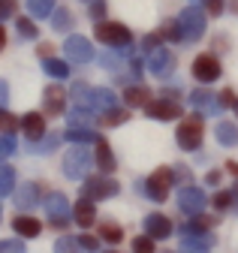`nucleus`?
I'll return each mask as SVG.
<instances>
[{"label":"nucleus","instance_id":"14","mask_svg":"<svg viewBox=\"0 0 238 253\" xmlns=\"http://www.w3.org/2000/svg\"><path fill=\"white\" fill-rule=\"evenodd\" d=\"M172 51L166 48H154V51H148V70H151L154 76H166L172 70Z\"/></svg>","mask_w":238,"mask_h":253},{"label":"nucleus","instance_id":"35","mask_svg":"<svg viewBox=\"0 0 238 253\" xmlns=\"http://www.w3.org/2000/svg\"><path fill=\"white\" fill-rule=\"evenodd\" d=\"M15 151H18V145H15V139H12V133L0 136V160H6V157H12Z\"/></svg>","mask_w":238,"mask_h":253},{"label":"nucleus","instance_id":"24","mask_svg":"<svg viewBox=\"0 0 238 253\" xmlns=\"http://www.w3.org/2000/svg\"><path fill=\"white\" fill-rule=\"evenodd\" d=\"M190 103L196 106V109H202V112H214L220 103H214V97H211V93H208V90H193L190 93Z\"/></svg>","mask_w":238,"mask_h":253},{"label":"nucleus","instance_id":"12","mask_svg":"<svg viewBox=\"0 0 238 253\" xmlns=\"http://www.w3.org/2000/svg\"><path fill=\"white\" fill-rule=\"evenodd\" d=\"M202 205H205L202 190H196V187H184L181 190V196H178V208H181L184 214H199Z\"/></svg>","mask_w":238,"mask_h":253},{"label":"nucleus","instance_id":"50","mask_svg":"<svg viewBox=\"0 0 238 253\" xmlns=\"http://www.w3.org/2000/svg\"><path fill=\"white\" fill-rule=\"evenodd\" d=\"M3 45H6V30L0 27V51H3Z\"/></svg>","mask_w":238,"mask_h":253},{"label":"nucleus","instance_id":"28","mask_svg":"<svg viewBox=\"0 0 238 253\" xmlns=\"http://www.w3.org/2000/svg\"><path fill=\"white\" fill-rule=\"evenodd\" d=\"M217 139L223 145H235L238 142V126L235 124H217Z\"/></svg>","mask_w":238,"mask_h":253},{"label":"nucleus","instance_id":"44","mask_svg":"<svg viewBox=\"0 0 238 253\" xmlns=\"http://www.w3.org/2000/svg\"><path fill=\"white\" fill-rule=\"evenodd\" d=\"M205 9L211 15H220L223 12V0H205Z\"/></svg>","mask_w":238,"mask_h":253},{"label":"nucleus","instance_id":"47","mask_svg":"<svg viewBox=\"0 0 238 253\" xmlns=\"http://www.w3.org/2000/svg\"><path fill=\"white\" fill-rule=\"evenodd\" d=\"M220 106H235V93L232 90H223L220 93Z\"/></svg>","mask_w":238,"mask_h":253},{"label":"nucleus","instance_id":"23","mask_svg":"<svg viewBox=\"0 0 238 253\" xmlns=\"http://www.w3.org/2000/svg\"><path fill=\"white\" fill-rule=\"evenodd\" d=\"M67 121H70L73 126H79V124H91V121H94V109L79 103L76 109H70V112H67Z\"/></svg>","mask_w":238,"mask_h":253},{"label":"nucleus","instance_id":"38","mask_svg":"<svg viewBox=\"0 0 238 253\" xmlns=\"http://www.w3.org/2000/svg\"><path fill=\"white\" fill-rule=\"evenodd\" d=\"M18 30H21V37H37V27L31 18H18Z\"/></svg>","mask_w":238,"mask_h":253},{"label":"nucleus","instance_id":"53","mask_svg":"<svg viewBox=\"0 0 238 253\" xmlns=\"http://www.w3.org/2000/svg\"><path fill=\"white\" fill-rule=\"evenodd\" d=\"M0 214H3V211H0Z\"/></svg>","mask_w":238,"mask_h":253},{"label":"nucleus","instance_id":"52","mask_svg":"<svg viewBox=\"0 0 238 253\" xmlns=\"http://www.w3.org/2000/svg\"><path fill=\"white\" fill-rule=\"evenodd\" d=\"M235 112H238V100H235Z\"/></svg>","mask_w":238,"mask_h":253},{"label":"nucleus","instance_id":"51","mask_svg":"<svg viewBox=\"0 0 238 253\" xmlns=\"http://www.w3.org/2000/svg\"><path fill=\"white\" fill-rule=\"evenodd\" d=\"M106 253H121V250H106Z\"/></svg>","mask_w":238,"mask_h":253},{"label":"nucleus","instance_id":"1","mask_svg":"<svg viewBox=\"0 0 238 253\" xmlns=\"http://www.w3.org/2000/svg\"><path fill=\"white\" fill-rule=\"evenodd\" d=\"M91 163H94L91 151L84 145H76V148H70L64 154V175L73 178V181H81V178H87V172H91Z\"/></svg>","mask_w":238,"mask_h":253},{"label":"nucleus","instance_id":"45","mask_svg":"<svg viewBox=\"0 0 238 253\" xmlns=\"http://www.w3.org/2000/svg\"><path fill=\"white\" fill-rule=\"evenodd\" d=\"M79 244H81V250H97V238L94 235H81Z\"/></svg>","mask_w":238,"mask_h":253},{"label":"nucleus","instance_id":"30","mask_svg":"<svg viewBox=\"0 0 238 253\" xmlns=\"http://www.w3.org/2000/svg\"><path fill=\"white\" fill-rule=\"evenodd\" d=\"M18 126H21V118H15L6 109H0V130H3V133H15Z\"/></svg>","mask_w":238,"mask_h":253},{"label":"nucleus","instance_id":"31","mask_svg":"<svg viewBox=\"0 0 238 253\" xmlns=\"http://www.w3.org/2000/svg\"><path fill=\"white\" fill-rule=\"evenodd\" d=\"M54 253H81V244H79V238H70V235H64V238H57V244H54Z\"/></svg>","mask_w":238,"mask_h":253},{"label":"nucleus","instance_id":"7","mask_svg":"<svg viewBox=\"0 0 238 253\" xmlns=\"http://www.w3.org/2000/svg\"><path fill=\"white\" fill-rule=\"evenodd\" d=\"M64 51H67V60H73V63H91L94 60V45L84 37H70L64 42Z\"/></svg>","mask_w":238,"mask_h":253},{"label":"nucleus","instance_id":"6","mask_svg":"<svg viewBox=\"0 0 238 253\" xmlns=\"http://www.w3.org/2000/svg\"><path fill=\"white\" fill-rule=\"evenodd\" d=\"M181 30H184V40H199L205 34V12L199 6H187L181 12Z\"/></svg>","mask_w":238,"mask_h":253},{"label":"nucleus","instance_id":"22","mask_svg":"<svg viewBox=\"0 0 238 253\" xmlns=\"http://www.w3.org/2000/svg\"><path fill=\"white\" fill-rule=\"evenodd\" d=\"M70 142H76V145H87V142H100L97 139V133L94 130H87V126H70V130L64 133Z\"/></svg>","mask_w":238,"mask_h":253},{"label":"nucleus","instance_id":"48","mask_svg":"<svg viewBox=\"0 0 238 253\" xmlns=\"http://www.w3.org/2000/svg\"><path fill=\"white\" fill-rule=\"evenodd\" d=\"M6 100H9V87H6V82H3V79H0V106H3Z\"/></svg>","mask_w":238,"mask_h":253},{"label":"nucleus","instance_id":"9","mask_svg":"<svg viewBox=\"0 0 238 253\" xmlns=\"http://www.w3.org/2000/svg\"><path fill=\"white\" fill-rule=\"evenodd\" d=\"M148 118H160V121H172L181 115V103L172 100V97H163V100H154V103H148L145 106Z\"/></svg>","mask_w":238,"mask_h":253},{"label":"nucleus","instance_id":"43","mask_svg":"<svg viewBox=\"0 0 238 253\" xmlns=\"http://www.w3.org/2000/svg\"><path fill=\"white\" fill-rule=\"evenodd\" d=\"M214 205H217L220 211L229 208V205H232V193H217V196H214Z\"/></svg>","mask_w":238,"mask_h":253},{"label":"nucleus","instance_id":"2","mask_svg":"<svg viewBox=\"0 0 238 253\" xmlns=\"http://www.w3.org/2000/svg\"><path fill=\"white\" fill-rule=\"evenodd\" d=\"M94 37H97L100 42H106V45H115V48H130V45H133L130 27L118 24V21H97Z\"/></svg>","mask_w":238,"mask_h":253},{"label":"nucleus","instance_id":"15","mask_svg":"<svg viewBox=\"0 0 238 253\" xmlns=\"http://www.w3.org/2000/svg\"><path fill=\"white\" fill-rule=\"evenodd\" d=\"M145 232L151 235L154 241H163V238L172 235V223L163 214H151V217H145Z\"/></svg>","mask_w":238,"mask_h":253},{"label":"nucleus","instance_id":"19","mask_svg":"<svg viewBox=\"0 0 238 253\" xmlns=\"http://www.w3.org/2000/svg\"><path fill=\"white\" fill-rule=\"evenodd\" d=\"M97 166H100V172H106V175L115 172V166H118V163H115V154H112V148H109L106 139L97 142Z\"/></svg>","mask_w":238,"mask_h":253},{"label":"nucleus","instance_id":"33","mask_svg":"<svg viewBox=\"0 0 238 253\" xmlns=\"http://www.w3.org/2000/svg\"><path fill=\"white\" fill-rule=\"evenodd\" d=\"M57 142H61V136H42L40 142H31V145H34L31 151H37V154H48L51 148H57Z\"/></svg>","mask_w":238,"mask_h":253},{"label":"nucleus","instance_id":"34","mask_svg":"<svg viewBox=\"0 0 238 253\" xmlns=\"http://www.w3.org/2000/svg\"><path fill=\"white\" fill-rule=\"evenodd\" d=\"M133 253H154V238L151 235H139V238H133Z\"/></svg>","mask_w":238,"mask_h":253},{"label":"nucleus","instance_id":"40","mask_svg":"<svg viewBox=\"0 0 238 253\" xmlns=\"http://www.w3.org/2000/svg\"><path fill=\"white\" fill-rule=\"evenodd\" d=\"M100 63H103L106 70H115V73H118V67H121V57H118V54H103Z\"/></svg>","mask_w":238,"mask_h":253},{"label":"nucleus","instance_id":"29","mask_svg":"<svg viewBox=\"0 0 238 253\" xmlns=\"http://www.w3.org/2000/svg\"><path fill=\"white\" fill-rule=\"evenodd\" d=\"M27 9L34 18H48L51 15V0H27Z\"/></svg>","mask_w":238,"mask_h":253},{"label":"nucleus","instance_id":"10","mask_svg":"<svg viewBox=\"0 0 238 253\" xmlns=\"http://www.w3.org/2000/svg\"><path fill=\"white\" fill-rule=\"evenodd\" d=\"M42 100H45V115H64L67 112V93H64V87L48 84L42 90Z\"/></svg>","mask_w":238,"mask_h":253},{"label":"nucleus","instance_id":"20","mask_svg":"<svg viewBox=\"0 0 238 253\" xmlns=\"http://www.w3.org/2000/svg\"><path fill=\"white\" fill-rule=\"evenodd\" d=\"M42 70H45L51 79L61 82V79L70 76V63H67V60H57V57H45V60H42Z\"/></svg>","mask_w":238,"mask_h":253},{"label":"nucleus","instance_id":"21","mask_svg":"<svg viewBox=\"0 0 238 253\" xmlns=\"http://www.w3.org/2000/svg\"><path fill=\"white\" fill-rule=\"evenodd\" d=\"M124 100H127L130 106H148V100H151V90H148L145 84H133V87H127Z\"/></svg>","mask_w":238,"mask_h":253},{"label":"nucleus","instance_id":"41","mask_svg":"<svg viewBox=\"0 0 238 253\" xmlns=\"http://www.w3.org/2000/svg\"><path fill=\"white\" fill-rule=\"evenodd\" d=\"M15 15V0H0V18Z\"/></svg>","mask_w":238,"mask_h":253},{"label":"nucleus","instance_id":"17","mask_svg":"<svg viewBox=\"0 0 238 253\" xmlns=\"http://www.w3.org/2000/svg\"><path fill=\"white\" fill-rule=\"evenodd\" d=\"M37 202H40V187H37L34 181H27V184H21V187L15 190V205H18V208L27 211V208H34Z\"/></svg>","mask_w":238,"mask_h":253},{"label":"nucleus","instance_id":"26","mask_svg":"<svg viewBox=\"0 0 238 253\" xmlns=\"http://www.w3.org/2000/svg\"><path fill=\"white\" fill-rule=\"evenodd\" d=\"M12 190H15V169L0 166V196H9Z\"/></svg>","mask_w":238,"mask_h":253},{"label":"nucleus","instance_id":"42","mask_svg":"<svg viewBox=\"0 0 238 253\" xmlns=\"http://www.w3.org/2000/svg\"><path fill=\"white\" fill-rule=\"evenodd\" d=\"M103 15H106V3L94 0V6H91V18H94V21H103Z\"/></svg>","mask_w":238,"mask_h":253},{"label":"nucleus","instance_id":"16","mask_svg":"<svg viewBox=\"0 0 238 253\" xmlns=\"http://www.w3.org/2000/svg\"><path fill=\"white\" fill-rule=\"evenodd\" d=\"M12 229H15V235H18V238H37V235L42 232V223H40L37 217L18 214V217L12 220Z\"/></svg>","mask_w":238,"mask_h":253},{"label":"nucleus","instance_id":"5","mask_svg":"<svg viewBox=\"0 0 238 253\" xmlns=\"http://www.w3.org/2000/svg\"><path fill=\"white\" fill-rule=\"evenodd\" d=\"M172 172L169 169H157L151 178L145 181V190H148V199H154V202H163L169 196V190H172Z\"/></svg>","mask_w":238,"mask_h":253},{"label":"nucleus","instance_id":"49","mask_svg":"<svg viewBox=\"0 0 238 253\" xmlns=\"http://www.w3.org/2000/svg\"><path fill=\"white\" fill-rule=\"evenodd\" d=\"M184 253H205V250L196 247V241H184Z\"/></svg>","mask_w":238,"mask_h":253},{"label":"nucleus","instance_id":"13","mask_svg":"<svg viewBox=\"0 0 238 253\" xmlns=\"http://www.w3.org/2000/svg\"><path fill=\"white\" fill-rule=\"evenodd\" d=\"M73 217H76V223H79L81 229L94 226V220H97V208H94V199H91V196H81V199L76 202V208H73Z\"/></svg>","mask_w":238,"mask_h":253},{"label":"nucleus","instance_id":"27","mask_svg":"<svg viewBox=\"0 0 238 253\" xmlns=\"http://www.w3.org/2000/svg\"><path fill=\"white\" fill-rule=\"evenodd\" d=\"M127 118H130V112H127V109H118V106L103 112V124H106V126H118V124H124Z\"/></svg>","mask_w":238,"mask_h":253},{"label":"nucleus","instance_id":"3","mask_svg":"<svg viewBox=\"0 0 238 253\" xmlns=\"http://www.w3.org/2000/svg\"><path fill=\"white\" fill-rule=\"evenodd\" d=\"M202 136H205V126H202V118L199 115H190L178 124V145L184 151H196L202 145Z\"/></svg>","mask_w":238,"mask_h":253},{"label":"nucleus","instance_id":"11","mask_svg":"<svg viewBox=\"0 0 238 253\" xmlns=\"http://www.w3.org/2000/svg\"><path fill=\"white\" fill-rule=\"evenodd\" d=\"M21 130H24V136L31 139V142H40L45 136V118L40 112H27L21 118Z\"/></svg>","mask_w":238,"mask_h":253},{"label":"nucleus","instance_id":"46","mask_svg":"<svg viewBox=\"0 0 238 253\" xmlns=\"http://www.w3.org/2000/svg\"><path fill=\"white\" fill-rule=\"evenodd\" d=\"M48 223H51L54 229H67V223H70V217H51Z\"/></svg>","mask_w":238,"mask_h":253},{"label":"nucleus","instance_id":"25","mask_svg":"<svg viewBox=\"0 0 238 253\" xmlns=\"http://www.w3.org/2000/svg\"><path fill=\"white\" fill-rule=\"evenodd\" d=\"M100 238H103L106 244H121V238H124V229L118 226V223H109V220H106V223L100 226Z\"/></svg>","mask_w":238,"mask_h":253},{"label":"nucleus","instance_id":"32","mask_svg":"<svg viewBox=\"0 0 238 253\" xmlns=\"http://www.w3.org/2000/svg\"><path fill=\"white\" fill-rule=\"evenodd\" d=\"M51 24H54V30H70L73 27V15L67 9H57V12H51Z\"/></svg>","mask_w":238,"mask_h":253},{"label":"nucleus","instance_id":"8","mask_svg":"<svg viewBox=\"0 0 238 253\" xmlns=\"http://www.w3.org/2000/svg\"><path fill=\"white\" fill-rule=\"evenodd\" d=\"M193 76L199 82H214V79H220V60L214 54H199L193 60Z\"/></svg>","mask_w":238,"mask_h":253},{"label":"nucleus","instance_id":"36","mask_svg":"<svg viewBox=\"0 0 238 253\" xmlns=\"http://www.w3.org/2000/svg\"><path fill=\"white\" fill-rule=\"evenodd\" d=\"M163 40H172V42H178V40H184V30H181V21H169V24L163 27Z\"/></svg>","mask_w":238,"mask_h":253},{"label":"nucleus","instance_id":"37","mask_svg":"<svg viewBox=\"0 0 238 253\" xmlns=\"http://www.w3.org/2000/svg\"><path fill=\"white\" fill-rule=\"evenodd\" d=\"M0 253H24V244L21 241H0Z\"/></svg>","mask_w":238,"mask_h":253},{"label":"nucleus","instance_id":"18","mask_svg":"<svg viewBox=\"0 0 238 253\" xmlns=\"http://www.w3.org/2000/svg\"><path fill=\"white\" fill-rule=\"evenodd\" d=\"M45 211H48V220L51 217H70V202L64 193H51L45 199Z\"/></svg>","mask_w":238,"mask_h":253},{"label":"nucleus","instance_id":"39","mask_svg":"<svg viewBox=\"0 0 238 253\" xmlns=\"http://www.w3.org/2000/svg\"><path fill=\"white\" fill-rule=\"evenodd\" d=\"M160 40H163V34H151V37H145V40H142V48H145V51H154V48H160Z\"/></svg>","mask_w":238,"mask_h":253},{"label":"nucleus","instance_id":"4","mask_svg":"<svg viewBox=\"0 0 238 253\" xmlns=\"http://www.w3.org/2000/svg\"><path fill=\"white\" fill-rule=\"evenodd\" d=\"M118 190H121V184H118L112 175L84 178V196H91L94 202H97V199H112V196H118Z\"/></svg>","mask_w":238,"mask_h":253}]
</instances>
